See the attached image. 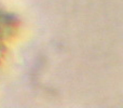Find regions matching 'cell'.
<instances>
[{
  "mask_svg": "<svg viewBox=\"0 0 123 108\" xmlns=\"http://www.w3.org/2000/svg\"><path fill=\"white\" fill-rule=\"evenodd\" d=\"M14 26V19L10 15H6L0 11V48L6 37L10 36L13 32Z\"/></svg>",
  "mask_w": 123,
  "mask_h": 108,
  "instance_id": "obj_1",
  "label": "cell"
}]
</instances>
